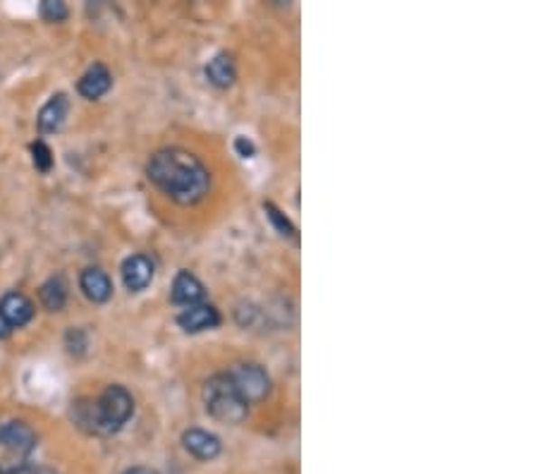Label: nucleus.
Returning <instances> with one entry per match:
<instances>
[{
  "label": "nucleus",
  "mask_w": 538,
  "mask_h": 474,
  "mask_svg": "<svg viewBox=\"0 0 538 474\" xmlns=\"http://www.w3.org/2000/svg\"><path fill=\"white\" fill-rule=\"evenodd\" d=\"M146 178L182 207L197 204L211 190L206 165L184 149H161L153 153L146 165Z\"/></svg>",
  "instance_id": "1"
},
{
  "label": "nucleus",
  "mask_w": 538,
  "mask_h": 474,
  "mask_svg": "<svg viewBox=\"0 0 538 474\" xmlns=\"http://www.w3.org/2000/svg\"><path fill=\"white\" fill-rule=\"evenodd\" d=\"M134 413V398L125 386H108L96 400H77L72 417L84 432L110 436L117 433Z\"/></svg>",
  "instance_id": "2"
},
{
  "label": "nucleus",
  "mask_w": 538,
  "mask_h": 474,
  "mask_svg": "<svg viewBox=\"0 0 538 474\" xmlns=\"http://www.w3.org/2000/svg\"><path fill=\"white\" fill-rule=\"evenodd\" d=\"M36 451L34 429L24 422L0 424V474H20Z\"/></svg>",
  "instance_id": "3"
},
{
  "label": "nucleus",
  "mask_w": 538,
  "mask_h": 474,
  "mask_svg": "<svg viewBox=\"0 0 538 474\" xmlns=\"http://www.w3.org/2000/svg\"><path fill=\"white\" fill-rule=\"evenodd\" d=\"M204 405L213 420L223 424H239L246 420L249 405L232 386L227 374H216L204 384Z\"/></svg>",
  "instance_id": "4"
},
{
  "label": "nucleus",
  "mask_w": 538,
  "mask_h": 474,
  "mask_svg": "<svg viewBox=\"0 0 538 474\" xmlns=\"http://www.w3.org/2000/svg\"><path fill=\"white\" fill-rule=\"evenodd\" d=\"M227 376H230L232 386L237 388L239 395L245 398L246 405L261 403L271 393V376L264 367L254 365V362H239L227 371Z\"/></svg>",
  "instance_id": "5"
},
{
  "label": "nucleus",
  "mask_w": 538,
  "mask_h": 474,
  "mask_svg": "<svg viewBox=\"0 0 538 474\" xmlns=\"http://www.w3.org/2000/svg\"><path fill=\"white\" fill-rule=\"evenodd\" d=\"M220 323V314L213 304H191L178 314V326L187 333H201L211 330Z\"/></svg>",
  "instance_id": "6"
},
{
  "label": "nucleus",
  "mask_w": 538,
  "mask_h": 474,
  "mask_svg": "<svg viewBox=\"0 0 538 474\" xmlns=\"http://www.w3.org/2000/svg\"><path fill=\"white\" fill-rule=\"evenodd\" d=\"M153 262L146 255H132L123 264V283L130 293H142L153 281Z\"/></svg>",
  "instance_id": "7"
},
{
  "label": "nucleus",
  "mask_w": 538,
  "mask_h": 474,
  "mask_svg": "<svg viewBox=\"0 0 538 474\" xmlns=\"http://www.w3.org/2000/svg\"><path fill=\"white\" fill-rule=\"evenodd\" d=\"M182 446L197 460H213L220 455V439L216 433L204 432V429H190L182 433Z\"/></svg>",
  "instance_id": "8"
},
{
  "label": "nucleus",
  "mask_w": 538,
  "mask_h": 474,
  "mask_svg": "<svg viewBox=\"0 0 538 474\" xmlns=\"http://www.w3.org/2000/svg\"><path fill=\"white\" fill-rule=\"evenodd\" d=\"M0 316L5 319V323L13 329H22V326H27L32 321V316H34V304L29 300L27 295H22V293H7L3 300H0Z\"/></svg>",
  "instance_id": "9"
},
{
  "label": "nucleus",
  "mask_w": 538,
  "mask_h": 474,
  "mask_svg": "<svg viewBox=\"0 0 538 474\" xmlns=\"http://www.w3.org/2000/svg\"><path fill=\"white\" fill-rule=\"evenodd\" d=\"M204 295L206 290L197 275L190 274V271H180V274L175 275L171 290L172 302L182 304V307H191V304H201Z\"/></svg>",
  "instance_id": "10"
},
{
  "label": "nucleus",
  "mask_w": 538,
  "mask_h": 474,
  "mask_svg": "<svg viewBox=\"0 0 538 474\" xmlns=\"http://www.w3.org/2000/svg\"><path fill=\"white\" fill-rule=\"evenodd\" d=\"M110 87H113V75H110V70L106 65H101V62H96L94 68L87 70L82 79L77 82V91L84 98H89V101H96L103 94H108Z\"/></svg>",
  "instance_id": "11"
},
{
  "label": "nucleus",
  "mask_w": 538,
  "mask_h": 474,
  "mask_svg": "<svg viewBox=\"0 0 538 474\" xmlns=\"http://www.w3.org/2000/svg\"><path fill=\"white\" fill-rule=\"evenodd\" d=\"M70 101L65 94H55L43 104V108L39 110V130L42 135H55L65 125V117H68Z\"/></svg>",
  "instance_id": "12"
},
{
  "label": "nucleus",
  "mask_w": 538,
  "mask_h": 474,
  "mask_svg": "<svg viewBox=\"0 0 538 474\" xmlns=\"http://www.w3.org/2000/svg\"><path fill=\"white\" fill-rule=\"evenodd\" d=\"M79 288L96 304L108 302L110 295H113V283H110L108 274L101 271V268H87V271H82V275H79Z\"/></svg>",
  "instance_id": "13"
},
{
  "label": "nucleus",
  "mask_w": 538,
  "mask_h": 474,
  "mask_svg": "<svg viewBox=\"0 0 538 474\" xmlns=\"http://www.w3.org/2000/svg\"><path fill=\"white\" fill-rule=\"evenodd\" d=\"M39 297H42V304L48 311H60L68 302V283L62 275H53L48 278L46 283L39 290Z\"/></svg>",
  "instance_id": "14"
},
{
  "label": "nucleus",
  "mask_w": 538,
  "mask_h": 474,
  "mask_svg": "<svg viewBox=\"0 0 538 474\" xmlns=\"http://www.w3.org/2000/svg\"><path fill=\"white\" fill-rule=\"evenodd\" d=\"M206 77L213 87H220V89H227L232 82H235V62L227 53H218L213 60H209L206 65Z\"/></svg>",
  "instance_id": "15"
},
{
  "label": "nucleus",
  "mask_w": 538,
  "mask_h": 474,
  "mask_svg": "<svg viewBox=\"0 0 538 474\" xmlns=\"http://www.w3.org/2000/svg\"><path fill=\"white\" fill-rule=\"evenodd\" d=\"M266 216L271 218V223L275 226V230H278L280 235H285V237H294V226L290 223V218H287L285 213L280 211V209H275L273 204H266Z\"/></svg>",
  "instance_id": "16"
},
{
  "label": "nucleus",
  "mask_w": 538,
  "mask_h": 474,
  "mask_svg": "<svg viewBox=\"0 0 538 474\" xmlns=\"http://www.w3.org/2000/svg\"><path fill=\"white\" fill-rule=\"evenodd\" d=\"M32 161H34L36 171L48 172L53 168V153H51V149L43 142H34L32 144Z\"/></svg>",
  "instance_id": "17"
},
{
  "label": "nucleus",
  "mask_w": 538,
  "mask_h": 474,
  "mask_svg": "<svg viewBox=\"0 0 538 474\" xmlns=\"http://www.w3.org/2000/svg\"><path fill=\"white\" fill-rule=\"evenodd\" d=\"M42 17L48 22H62L68 17V5L60 3V0H43Z\"/></svg>",
  "instance_id": "18"
},
{
  "label": "nucleus",
  "mask_w": 538,
  "mask_h": 474,
  "mask_svg": "<svg viewBox=\"0 0 538 474\" xmlns=\"http://www.w3.org/2000/svg\"><path fill=\"white\" fill-rule=\"evenodd\" d=\"M235 152H237L242 158H252L254 153H256V146H254L252 139L237 137L235 139Z\"/></svg>",
  "instance_id": "19"
},
{
  "label": "nucleus",
  "mask_w": 538,
  "mask_h": 474,
  "mask_svg": "<svg viewBox=\"0 0 538 474\" xmlns=\"http://www.w3.org/2000/svg\"><path fill=\"white\" fill-rule=\"evenodd\" d=\"M20 474H58V472L48 468H27V469H22Z\"/></svg>",
  "instance_id": "20"
},
{
  "label": "nucleus",
  "mask_w": 538,
  "mask_h": 474,
  "mask_svg": "<svg viewBox=\"0 0 538 474\" xmlns=\"http://www.w3.org/2000/svg\"><path fill=\"white\" fill-rule=\"evenodd\" d=\"M10 336V326L5 323V319L0 316V338H7Z\"/></svg>",
  "instance_id": "21"
},
{
  "label": "nucleus",
  "mask_w": 538,
  "mask_h": 474,
  "mask_svg": "<svg viewBox=\"0 0 538 474\" xmlns=\"http://www.w3.org/2000/svg\"><path fill=\"white\" fill-rule=\"evenodd\" d=\"M125 474H156V472H153V469H149V468H130Z\"/></svg>",
  "instance_id": "22"
}]
</instances>
